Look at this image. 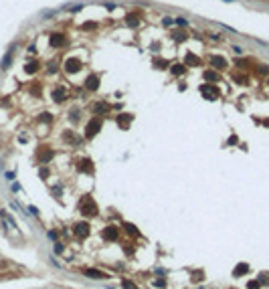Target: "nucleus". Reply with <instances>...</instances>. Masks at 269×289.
I'll list each match as a JSON object with an SVG mask.
<instances>
[{
    "instance_id": "32",
    "label": "nucleus",
    "mask_w": 269,
    "mask_h": 289,
    "mask_svg": "<svg viewBox=\"0 0 269 289\" xmlns=\"http://www.w3.org/2000/svg\"><path fill=\"white\" fill-rule=\"evenodd\" d=\"M233 51H235L237 55H241V53H243V49H241V47H233Z\"/></svg>"
},
{
    "instance_id": "24",
    "label": "nucleus",
    "mask_w": 269,
    "mask_h": 289,
    "mask_svg": "<svg viewBox=\"0 0 269 289\" xmlns=\"http://www.w3.org/2000/svg\"><path fill=\"white\" fill-rule=\"evenodd\" d=\"M53 117L49 115V113H43V115H39V122H51Z\"/></svg>"
},
{
    "instance_id": "22",
    "label": "nucleus",
    "mask_w": 269,
    "mask_h": 289,
    "mask_svg": "<svg viewBox=\"0 0 269 289\" xmlns=\"http://www.w3.org/2000/svg\"><path fill=\"white\" fill-rule=\"evenodd\" d=\"M126 22H128L130 26H138V22H140V20H138V18H134V14H132L130 18H126Z\"/></svg>"
},
{
    "instance_id": "23",
    "label": "nucleus",
    "mask_w": 269,
    "mask_h": 289,
    "mask_svg": "<svg viewBox=\"0 0 269 289\" xmlns=\"http://www.w3.org/2000/svg\"><path fill=\"white\" fill-rule=\"evenodd\" d=\"M154 285H156V287H166V281H164V279H156V281H154Z\"/></svg>"
},
{
    "instance_id": "26",
    "label": "nucleus",
    "mask_w": 269,
    "mask_h": 289,
    "mask_svg": "<svg viewBox=\"0 0 269 289\" xmlns=\"http://www.w3.org/2000/svg\"><path fill=\"white\" fill-rule=\"evenodd\" d=\"M53 73H57V63H51V67H49V75H53Z\"/></svg>"
},
{
    "instance_id": "13",
    "label": "nucleus",
    "mask_w": 269,
    "mask_h": 289,
    "mask_svg": "<svg viewBox=\"0 0 269 289\" xmlns=\"http://www.w3.org/2000/svg\"><path fill=\"white\" fill-rule=\"evenodd\" d=\"M109 109H111V107H109L107 103H103V101H99V103L93 105V111H95V113H107Z\"/></svg>"
},
{
    "instance_id": "21",
    "label": "nucleus",
    "mask_w": 269,
    "mask_h": 289,
    "mask_svg": "<svg viewBox=\"0 0 269 289\" xmlns=\"http://www.w3.org/2000/svg\"><path fill=\"white\" fill-rule=\"evenodd\" d=\"M117 124L122 125V127H126V125L130 124V117H126V115H120V117H117Z\"/></svg>"
},
{
    "instance_id": "2",
    "label": "nucleus",
    "mask_w": 269,
    "mask_h": 289,
    "mask_svg": "<svg viewBox=\"0 0 269 289\" xmlns=\"http://www.w3.org/2000/svg\"><path fill=\"white\" fill-rule=\"evenodd\" d=\"M99 127H101V119H91L89 125H87V131H85V138L87 140H91L97 131H99Z\"/></svg>"
},
{
    "instance_id": "15",
    "label": "nucleus",
    "mask_w": 269,
    "mask_h": 289,
    "mask_svg": "<svg viewBox=\"0 0 269 289\" xmlns=\"http://www.w3.org/2000/svg\"><path fill=\"white\" fill-rule=\"evenodd\" d=\"M81 162H83L81 166L77 164V168H79V170H83V172H93V166H91V160H81Z\"/></svg>"
},
{
    "instance_id": "8",
    "label": "nucleus",
    "mask_w": 269,
    "mask_h": 289,
    "mask_svg": "<svg viewBox=\"0 0 269 289\" xmlns=\"http://www.w3.org/2000/svg\"><path fill=\"white\" fill-rule=\"evenodd\" d=\"M79 69H81V63H79L77 59H69L67 65H65V71H67V73H77Z\"/></svg>"
},
{
    "instance_id": "16",
    "label": "nucleus",
    "mask_w": 269,
    "mask_h": 289,
    "mask_svg": "<svg viewBox=\"0 0 269 289\" xmlns=\"http://www.w3.org/2000/svg\"><path fill=\"white\" fill-rule=\"evenodd\" d=\"M26 73H37V69H39V63L37 61H31V63H26Z\"/></svg>"
},
{
    "instance_id": "9",
    "label": "nucleus",
    "mask_w": 269,
    "mask_h": 289,
    "mask_svg": "<svg viewBox=\"0 0 269 289\" xmlns=\"http://www.w3.org/2000/svg\"><path fill=\"white\" fill-rule=\"evenodd\" d=\"M101 235H103L105 241H113V239H117V229L115 226H105Z\"/></svg>"
},
{
    "instance_id": "11",
    "label": "nucleus",
    "mask_w": 269,
    "mask_h": 289,
    "mask_svg": "<svg viewBox=\"0 0 269 289\" xmlns=\"http://www.w3.org/2000/svg\"><path fill=\"white\" fill-rule=\"evenodd\" d=\"M12 55H14L12 51H8V53L4 55V59H2V63H0V69H2V71H6V69L12 65Z\"/></svg>"
},
{
    "instance_id": "27",
    "label": "nucleus",
    "mask_w": 269,
    "mask_h": 289,
    "mask_svg": "<svg viewBox=\"0 0 269 289\" xmlns=\"http://www.w3.org/2000/svg\"><path fill=\"white\" fill-rule=\"evenodd\" d=\"M81 8H83L81 4H75V6H69V10H71V12H77V10H81Z\"/></svg>"
},
{
    "instance_id": "20",
    "label": "nucleus",
    "mask_w": 269,
    "mask_h": 289,
    "mask_svg": "<svg viewBox=\"0 0 269 289\" xmlns=\"http://www.w3.org/2000/svg\"><path fill=\"white\" fill-rule=\"evenodd\" d=\"M204 79H211V81H219V75L215 71H206L204 73Z\"/></svg>"
},
{
    "instance_id": "10",
    "label": "nucleus",
    "mask_w": 269,
    "mask_h": 289,
    "mask_svg": "<svg viewBox=\"0 0 269 289\" xmlns=\"http://www.w3.org/2000/svg\"><path fill=\"white\" fill-rule=\"evenodd\" d=\"M53 99H55L57 103L65 101V99H67V91H65L63 87H55V91H53Z\"/></svg>"
},
{
    "instance_id": "29",
    "label": "nucleus",
    "mask_w": 269,
    "mask_h": 289,
    "mask_svg": "<svg viewBox=\"0 0 269 289\" xmlns=\"http://www.w3.org/2000/svg\"><path fill=\"white\" fill-rule=\"evenodd\" d=\"M63 245H61V243H57V245H55V253H63Z\"/></svg>"
},
{
    "instance_id": "7",
    "label": "nucleus",
    "mask_w": 269,
    "mask_h": 289,
    "mask_svg": "<svg viewBox=\"0 0 269 289\" xmlns=\"http://www.w3.org/2000/svg\"><path fill=\"white\" fill-rule=\"evenodd\" d=\"M53 156H55V154H53V150H49V148H41V150H39V154H37V160H39V162H49Z\"/></svg>"
},
{
    "instance_id": "6",
    "label": "nucleus",
    "mask_w": 269,
    "mask_h": 289,
    "mask_svg": "<svg viewBox=\"0 0 269 289\" xmlns=\"http://www.w3.org/2000/svg\"><path fill=\"white\" fill-rule=\"evenodd\" d=\"M209 63H211L213 67H217V69H225V65H227L225 57H219V55H211V57H209Z\"/></svg>"
},
{
    "instance_id": "12",
    "label": "nucleus",
    "mask_w": 269,
    "mask_h": 289,
    "mask_svg": "<svg viewBox=\"0 0 269 289\" xmlns=\"http://www.w3.org/2000/svg\"><path fill=\"white\" fill-rule=\"evenodd\" d=\"M85 87H87L89 91H95V89L99 87V77H97V75H91L89 79H87V83H85Z\"/></svg>"
},
{
    "instance_id": "31",
    "label": "nucleus",
    "mask_w": 269,
    "mask_h": 289,
    "mask_svg": "<svg viewBox=\"0 0 269 289\" xmlns=\"http://www.w3.org/2000/svg\"><path fill=\"white\" fill-rule=\"evenodd\" d=\"M259 287V281H251V283H249V289H257Z\"/></svg>"
},
{
    "instance_id": "3",
    "label": "nucleus",
    "mask_w": 269,
    "mask_h": 289,
    "mask_svg": "<svg viewBox=\"0 0 269 289\" xmlns=\"http://www.w3.org/2000/svg\"><path fill=\"white\" fill-rule=\"evenodd\" d=\"M63 140H65V142H69L71 146H83V140H81V138H77L71 129H67V131L63 133Z\"/></svg>"
},
{
    "instance_id": "4",
    "label": "nucleus",
    "mask_w": 269,
    "mask_h": 289,
    "mask_svg": "<svg viewBox=\"0 0 269 289\" xmlns=\"http://www.w3.org/2000/svg\"><path fill=\"white\" fill-rule=\"evenodd\" d=\"M75 235H79L81 239H87L89 237V224L87 222H79V224H75Z\"/></svg>"
},
{
    "instance_id": "5",
    "label": "nucleus",
    "mask_w": 269,
    "mask_h": 289,
    "mask_svg": "<svg viewBox=\"0 0 269 289\" xmlns=\"http://www.w3.org/2000/svg\"><path fill=\"white\" fill-rule=\"evenodd\" d=\"M83 273H85L89 279H105V277H109V275H105V273L99 271V269H83Z\"/></svg>"
},
{
    "instance_id": "28",
    "label": "nucleus",
    "mask_w": 269,
    "mask_h": 289,
    "mask_svg": "<svg viewBox=\"0 0 269 289\" xmlns=\"http://www.w3.org/2000/svg\"><path fill=\"white\" fill-rule=\"evenodd\" d=\"M83 28H85V31H89V28H95V22H85V24H83Z\"/></svg>"
},
{
    "instance_id": "25",
    "label": "nucleus",
    "mask_w": 269,
    "mask_h": 289,
    "mask_svg": "<svg viewBox=\"0 0 269 289\" xmlns=\"http://www.w3.org/2000/svg\"><path fill=\"white\" fill-rule=\"evenodd\" d=\"M172 73H174V75H180V73H184V67H172Z\"/></svg>"
},
{
    "instance_id": "17",
    "label": "nucleus",
    "mask_w": 269,
    "mask_h": 289,
    "mask_svg": "<svg viewBox=\"0 0 269 289\" xmlns=\"http://www.w3.org/2000/svg\"><path fill=\"white\" fill-rule=\"evenodd\" d=\"M247 271H249V265L243 263V265H239V267L235 269V277H241V273H247Z\"/></svg>"
},
{
    "instance_id": "14",
    "label": "nucleus",
    "mask_w": 269,
    "mask_h": 289,
    "mask_svg": "<svg viewBox=\"0 0 269 289\" xmlns=\"http://www.w3.org/2000/svg\"><path fill=\"white\" fill-rule=\"evenodd\" d=\"M63 42H65V37H63V35H53V37H51V44H53V47H59V44H63Z\"/></svg>"
},
{
    "instance_id": "18",
    "label": "nucleus",
    "mask_w": 269,
    "mask_h": 289,
    "mask_svg": "<svg viewBox=\"0 0 269 289\" xmlns=\"http://www.w3.org/2000/svg\"><path fill=\"white\" fill-rule=\"evenodd\" d=\"M124 229H126V233H130V235H134V237H140V233L134 229V224H130V222H126L124 224Z\"/></svg>"
},
{
    "instance_id": "1",
    "label": "nucleus",
    "mask_w": 269,
    "mask_h": 289,
    "mask_svg": "<svg viewBox=\"0 0 269 289\" xmlns=\"http://www.w3.org/2000/svg\"><path fill=\"white\" fill-rule=\"evenodd\" d=\"M79 208H81V212L85 216H95L97 214V204L91 200V196H83L81 202H79Z\"/></svg>"
},
{
    "instance_id": "19",
    "label": "nucleus",
    "mask_w": 269,
    "mask_h": 289,
    "mask_svg": "<svg viewBox=\"0 0 269 289\" xmlns=\"http://www.w3.org/2000/svg\"><path fill=\"white\" fill-rule=\"evenodd\" d=\"M122 287L124 289H138V285H136L134 281H130V279H124V281H122Z\"/></svg>"
},
{
    "instance_id": "30",
    "label": "nucleus",
    "mask_w": 269,
    "mask_h": 289,
    "mask_svg": "<svg viewBox=\"0 0 269 289\" xmlns=\"http://www.w3.org/2000/svg\"><path fill=\"white\" fill-rule=\"evenodd\" d=\"M77 113H79V111H77V109H73V111H71V119H73V122H77V117H79V115H77Z\"/></svg>"
}]
</instances>
